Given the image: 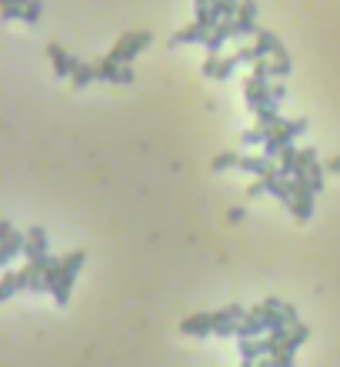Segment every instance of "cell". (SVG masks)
Returning <instances> with one entry per match:
<instances>
[{
	"instance_id": "6da1fadb",
	"label": "cell",
	"mask_w": 340,
	"mask_h": 367,
	"mask_svg": "<svg viewBox=\"0 0 340 367\" xmlns=\"http://www.w3.org/2000/svg\"><path fill=\"white\" fill-rule=\"evenodd\" d=\"M84 260H87V254H84V250H70V254L63 257L61 277H57V284H54V291H50L57 304H67V301H70V291H74V280H77L80 267H84Z\"/></svg>"
},
{
	"instance_id": "7a4b0ae2",
	"label": "cell",
	"mask_w": 340,
	"mask_h": 367,
	"mask_svg": "<svg viewBox=\"0 0 340 367\" xmlns=\"http://www.w3.org/2000/svg\"><path fill=\"white\" fill-rule=\"evenodd\" d=\"M154 37L147 31H130V33H121L117 37V44L110 47L107 57H114L117 63H134V57H137L140 50H147V44H150Z\"/></svg>"
},
{
	"instance_id": "3957f363",
	"label": "cell",
	"mask_w": 340,
	"mask_h": 367,
	"mask_svg": "<svg viewBox=\"0 0 340 367\" xmlns=\"http://www.w3.org/2000/svg\"><path fill=\"white\" fill-rule=\"evenodd\" d=\"M304 130H307V121H304V117L280 123L277 130L267 137V144H263V153H267V160H270V157H280V151H284L287 144H294V137H300Z\"/></svg>"
},
{
	"instance_id": "277c9868",
	"label": "cell",
	"mask_w": 340,
	"mask_h": 367,
	"mask_svg": "<svg viewBox=\"0 0 340 367\" xmlns=\"http://www.w3.org/2000/svg\"><path fill=\"white\" fill-rule=\"evenodd\" d=\"M24 244H27V234L14 230L10 220L0 224V264H10L17 254H24Z\"/></svg>"
},
{
	"instance_id": "5b68a950",
	"label": "cell",
	"mask_w": 340,
	"mask_h": 367,
	"mask_svg": "<svg viewBox=\"0 0 340 367\" xmlns=\"http://www.w3.org/2000/svg\"><path fill=\"white\" fill-rule=\"evenodd\" d=\"M93 67H97V80L134 84V67H130V63H117L114 57H100V61H93Z\"/></svg>"
},
{
	"instance_id": "8992f818",
	"label": "cell",
	"mask_w": 340,
	"mask_h": 367,
	"mask_svg": "<svg viewBox=\"0 0 340 367\" xmlns=\"http://www.w3.org/2000/svg\"><path fill=\"white\" fill-rule=\"evenodd\" d=\"M250 314H257V317L267 324V334H270V331H284V327H287V321H284V304L274 301V297H267V301H261L257 307H250Z\"/></svg>"
},
{
	"instance_id": "52a82bcc",
	"label": "cell",
	"mask_w": 340,
	"mask_h": 367,
	"mask_svg": "<svg viewBox=\"0 0 340 367\" xmlns=\"http://www.w3.org/2000/svg\"><path fill=\"white\" fill-rule=\"evenodd\" d=\"M257 3L254 0H240V7H237V17H233V37H250V33H257Z\"/></svg>"
},
{
	"instance_id": "ba28073f",
	"label": "cell",
	"mask_w": 340,
	"mask_h": 367,
	"mask_svg": "<svg viewBox=\"0 0 340 367\" xmlns=\"http://www.w3.org/2000/svg\"><path fill=\"white\" fill-rule=\"evenodd\" d=\"M314 190H310L307 181H294V211L291 214L297 217V220H310V214H314Z\"/></svg>"
},
{
	"instance_id": "9c48e42d",
	"label": "cell",
	"mask_w": 340,
	"mask_h": 367,
	"mask_svg": "<svg viewBox=\"0 0 340 367\" xmlns=\"http://www.w3.org/2000/svg\"><path fill=\"white\" fill-rule=\"evenodd\" d=\"M214 327H217V314H214V310H203V314H194V317H184V321H180V331L190 334V337L214 334Z\"/></svg>"
},
{
	"instance_id": "30bf717a",
	"label": "cell",
	"mask_w": 340,
	"mask_h": 367,
	"mask_svg": "<svg viewBox=\"0 0 340 367\" xmlns=\"http://www.w3.org/2000/svg\"><path fill=\"white\" fill-rule=\"evenodd\" d=\"M240 63V57L237 54H231V57H217V54H207V61H203V74L214 77V80H227V77L233 74V67Z\"/></svg>"
},
{
	"instance_id": "8fae6325",
	"label": "cell",
	"mask_w": 340,
	"mask_h": 367,
	"mask_svg": "<svg viewBox=\"0 0 340 367\" xmlns=\"http://www.w3.org/2000/svg\"><path fill=\"white\" fill-rule=\"evenodd\" d=\"M210 37V27L207 24H201V20H194V24H187V27H180V31L173 33V40L170 44L180 47V44H203Z\"/></svg>"
},
{
	"instance_id": "7c38bea8",
	"label": "cell",
	"mask_w": 340,
	"mask_h": 367,
	"mask_svg": "<svg viewBox=\"0 0 340 367\" xmlns=\"http://www.w3.org/2000/svg\"><path fill=\"white\" fill-rule=\"evenodd\" d=\"M24 257L27 260H44L47 257V230L44 227H31L27 230V244H24Z\"/></svg>"
},
{
	"instance_id": "4fadbf2b",
	"label": "cell",
	"mask_w": 340,
	"mask_h": 367,
	"mask_svg": "<svg viewBox=\"0 0 340 367\" xmlns=\"http://www.w3.org/2000/svg\"><path fill=\"white\" fill-rule=\"evenodd\" d=\"M47 57H50V63H54V74L57 77H70L74 74V67H77V61H74L61 44H47Z\"/></svg>"
},
{
	"instance_id": "5bb4252c",
	"label": "cell",
	"mask_w": 340,
	"mask_h": 367,
	"mask_svg": "<svg viewBox=\"0 0 340 367\" xmlns=\"http://www.w3.org/2000/svg\"><path fill=\"white\" fill-rule=\"evenodd\" d=\"M20 284H24V291H47V280H44V271H40V264H33V260H27L20 271Z\"/></svg>"
},
{
	"instance_id": "9a60e30c",
	"label": "cell",
	"mask_w": 340,
	"mask_h": 367,
	"mask_svg": "<svg viewBox=\"0 0 340 367\" xmlns=\"http://www.w3.org/2000/svg\"><path fill=\"white\" fill-rule=\"evenodd\" d=\"M254 40H257V50H261V57H274V54H280L284 50V44H280V37L274 31H267V27H261V31L254 33Z\"/></svg>"
},
{
	"instance_id": "2e32d148",
	"label": "cell",
	"mask_w": 340,
	"mask_h": 367,
	"mask_svg": "<svg viewBox=\"0 0 340 367\" xmlns=\"http://www.w3.org/2000/svg\"><path fill=\"white\" fill-rule=\"evenodd\" d=\"M227 37H233V20H227V17H224V20L217 24L214 31H210V37L203 40V47H207V54H217V50L224 47V40H227Z\"/></svg>"
},
{
	"instance_id": "e0dca14e",
	"label": "cell",
	"mask_w": 340,
	"mask_h": 367,
	"mask_svg": "<svg viewBox=\"0 0 340 367\" xmlns=\"http://www.w3.org/2000/svg\"><path fill=\"white\" fill-rule=\"evenodd\" d=\"M310 337L307 324H294V327H287V337H284V344H280V351H291L297 354V347H304V340Z\"/></svg>"
},
{
	"instance_id": "ac0fdd59",
	"label": "cell",
	"mask_w": 340,
	"mask_h": 367,
	"mask_svg": "<svg viewBox=\"0 0 340 367\" xmlns=\"http://www.w3.org/2000/svg\"><path fill=\"white\" fill-rule=\"evenodd\" d=\"M261 334H267V324L257 314H247L240 321V327H237V340H250V337H261Z\"/></svg>"
},
{
	"instance_id": "d6986e66",
	"label": "cell",
	"mask_w": 340,
	"mask_h": 367,
	"mask_svg": "<svg viewBox=\"0 0 340 367\" xmlns=\"http://www.w3.org/2000/svg\"><path fill=\"white\" fill-rule=\"evenodd\" d=\"M97 80V67L93 63H87V61H77V67H74V74H70V84L74 87H87V84H93Z\"/></svg>"
},
{
	"instance_id": "ffe728a7",
	"label": "cell",
	"mask_w": 340,
	"mask_h": 367,
	"mask_svg": "<svg viewBox=\"0 0 340 367\" xmlns=\"http://www.w3.org/2000/svg\"><path fill=\"white\" fill-rule=\"evenodd\" d=\"M297 157H300V147H294V144H287V147L280 151V157H277V167H280V174H284V177H294Z\"/></svg>"
},
{
	"instance_id": "44dd1931",
	"label": "cell",
	"mask_w": 340,
	"mask_h": 367,
	"mask_svg": "<svg viewBox=\"0 0 340 367\" xmlns=\"http://www.w3.org/2000/svg\"><path fill=\"white\" fill-rule=\"evenodd\" d=\"M240 357H244V361H261V357H267V344H263V337L240 340Z\"/></svg>"
},
{
	"instance_id": "7402d4cb",
	"label": "cell",
	"mask_w": 340,
	"mask_h": 367,
	"mask_svg": "<svg viewBox=\"0 0 340 367\" xmlns=\"http://www.w3.org/2000/svg\"><path fill=\"white\" fill-rule=\"evenodd\" d=\"M17 291H24V284H20V274H17V271H7V274L0 277V301H10Z\"/></svg>"
},
{
	"instance_id": "603a6c76",
	"label": "cell",
	"mask_w": 340,
	"mask_h": 367,
	"mask_svg": "<svg viewBox=\"0 0 340 367\" xmlns=\"http://www.w3.org/2000/svg\"><path fill=\"white\" fill-rule=\"evenodd\" d=\"M274 167L267 157H240V170H247V174H257V177H267V170Z\"/></svg>"
},
{
	"instance_id": "cb8c5ba5",
	"label": "cell",
	"mask_w": 340,
	"mask_h": 367,
	"mask_svg": "<svg viewBox=\"0 0 340 367\" xmlns=\"http://www.w3.org/2000/svg\"><path fill=\"white\" fill-rule=\"evenodd\" d=\"M291 70H294V63H291V54H287V47H284L280 54L270 57V74H274V77H287Z\"/></svg>"
},
{
	"instance_id": "d4e9b609",
	"label": "cell",
	"mask_w": 340,
	"mask_h": 367,
	"mask_svg": "<svg viewBox=\"0 0 340 367\" xmlns=\"http://www.w3.org/2000/svg\"><path fill=\"white\" fill-rule=\"evenodd\" d=\"M324 174H327V167L320 164V160H314V164H310L307 184H310V190H314V194H320V190H324Z\"/></svg>"
},
{
	"instance_id": "484cf974",
	"label": "cell",
	"mask_w": 340,
	"mask_h": 367,
	"mask_svg": "<svg viewBox=\"0 0 340 367\" xmlns=\"http://www.w3.org/2000/svg\"><path fill=\"white\" fill-rule=\"evenodd\" d=\"M214 314H217L214 334H217V337H237V327H240V324H237V321H227V317H220V310H214Z\"/></svg>"
},
{
	"instance_id": "4316f807",
	"label": "cell",
	"mask_w": 340,
	"mask_h": 367,
	"mask_svg": "<svg viewBox=\"0 0 340 367\" xmlns=\"http://www.w3.org/2000/svg\"><path fill=\"white\" fill-rule=\"evenodd\" d=\"M214 170H231V167H240V153H217L214 164H210Z\"/></svg>"
},
{
	"instance_id": "83f0119b",
	"label": "cell",
	"mask_w": 340,
	"mask_h": 367,
	"mask_svg": "<svg viewBox=\"0 0 340 367\" xmlns=\"http://www.w3.org/2000/svg\"><path fill=\"white\" fill-rule=\"evenodd\" d=\"M237 7H240L237 0H214V10L220 17H227V20H233V17H237Z\"/></svg>"
},
{
	"instance_id": "f1b7e54d",
	"label": "cell",
	"mask_w": 340,
	"mask_h": 367,
	"mask_svg": "<svg viewBox=\"0 0 340 367\" xmlns=\"http://www.w3.org/2000/svg\"><path fill=\"white\" fill-rule=\"evenodd\" d=\"M270 364H274V367H294L297 357L291 351H277V354H270Z\"/></svg>"
},
{
	"instance_id": "f546056e",
	"label": "cell",
	"mask_w": 340,
	"mask_h": 367,
	"mask_svg": "<svg viewBox=\"0 0 340 367\" xmlns=\"http://www.w3.org/2000/svg\"><path fill=\"white\" fill-rule=\"evenodd\" d=\"M284 97H287V87H284L280 80H270V100H274V104H280Z\"/></svg>"
},
{
	"instance_id": "4dcf8cb0",
	"label": "cell",
	"mask_w": 340,
	"mask_h": 367,
	"mask_svg": "<svg viewBox=\"0 0 340 367\" xmlns=\"http://www.w3.org/2000/svg\"><path fill=\"white\" fill-rule=\"evenodd\" d=\"M284 321H287V327L300 324V314H297V307H294V304H284Z\"/></svg>"
},
{
	"instance_id": "1f68e13d",
	"label": "cell",
	"mask_w": 340,
	"mask_h": 367,
	"mask_svg": "<svg viewBox=\"0 0 340 367\" xmlns=\"http://www.w3.org/2000/svg\"><path fill=\"white\" fill-rule=\"evenodd\" d=\"M327 170H330V174H340V153H337V157H330V160H327Z\"/></svg>"
},
{
	"instance_id": "d6a6232c",
	"label": "cell",
	"mask_w": 340,
	"mask_h": 367,
	"mask_svg": "<svg viewBox=\"0 0 340 367\" xmlns=\"http://www.w3.org/2000/svg\"><path fill=\"white\" fill-rule=\"evenodd\" d=\"M227 217H231L233 224H237V220H244V207H233V211H231V214H227Z\"/></svg>"
}]
</instances>
